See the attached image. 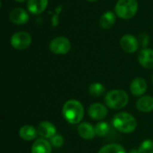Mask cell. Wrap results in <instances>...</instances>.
<instances>
[{
	"label": "cell",
	"instance_id": "cell-1",
	"mask_svg": "<svg viewBox=\"0 0 153 153\" xmlns=\"http://www.w3.org/2000/svg\"><path fill=\"white\" fill-rule=\"evenodd\" d=\"M63 116L65 119L73 125H76L82 121L84 116V108L82 103L75 100H70L63 106Z\"/></svg>",
	"mask_w": 153,
	"mask_h": 153
},
{
	"label": "cell",
	"instance_id": "cell-2",
	"mask_svg": "<svg viewBox=\"0 0 153 153\" xmlns=\"http://www.w3.org/2000/svg\"><path fill=\"white\" fill-rule=\"evenodd\" d=\"M112 124L117 131L124 134L133 133L137 127L136 119L131 114L126 112H119L116 114L113 117Z\"/></svg>",
	"mask_w": 153,
	"mask_h": 153
},
{
	"label": "cell",
	"instance_id": "cell-3",
	"mask_svg": "<svg viewBox=\"0 0 153 153\" xmlns=\"http://www.w3.org/2000/svg\"><path fill=\"white\" fill-rule=\"evenodd\" d=\"M129 101V97L125 91L113 90L105 96L106 105L112 109H121L125 108Z\"/></svg>",
	"mask_w": 153,
	"mask_h": 153
},
{
	"label": "cell",
	"instance_id": "cell-4",
	"mask_svg": "<svg viewBox=\"0 0 153 153\" xmlns=\"http://www.w3.org/2000/svg\"><path fill=\"white\" fill-rule=\"evenodd\" d=\"M138 11L137 0H118L115 6L116 14L122 19L133 18Z\"/></svg>",
	"mask_w": 153,
	"mask_h": 153
},
{
	"label": "cell",
	"instance_id": "cell-5",
	"mask_svg": "<svg viewBox=\"0 0 153 153\" xmlns=\"http://www.w3.org/2000/svg\"><path fill=\"white\" fill-rule=\"evenodd\" d=\"M49 49L56 55L67 54L71 49V42L65 37H57L53 39L49 43Z\"/></svg>",
	"mask_w": 153,
	"mask_h": 153
},
{
	"label": "cell",
	"instance_id": "cell-6",
	"mask_svg": "<svg viewBox=\"0 0 153 153\" xmlns=\"http://www.w3.org/2000/svg\"><path fill=\"white\" fill-rule=\"evenodd\" d=\"M31 43V36L26 31L15 32L11 38V45L17 50L26 49Z\"/></svg>",
	"mask_w": 153,
	"mask_h": 153
},
{
	"label": "cell",
	"instance_id": "cell-7",
	"mask_svg": "<svg viewBox=\"0 0 153 153\" xmlns=\"http://www.w3.org/2000/svg\"><path fill=\"white\" fill-rule=\"evenodd\" d=\"M120 46L125 52L134 53L139 48V41L134 36L126 34L120 39Z\"/></svg>",
	"mask_w": 153,
	"mask_h": 153
},
{
	"label": "cell",
	"instance_id": "cell-8",
	"mask_svg": "<svg viewBox=\"0 0 153 153\" xmlns=\"http://www.w3.org/2000/svg\"><path fill=\"white\" fill-rule=\"evenodd\" d=\"M9 19L13 23L21 25V24H25L26 22H28L30 16L27 11H25L24 9L21 7H16V8H13L10 12Z\"/></svg>",
	"mask_w": 153,
	"mask_h": 153
},
{
	"label": "cell",
	"instance_id": "cell-9",
	"mask_svg": "<svg viewBox=\"0 0 153 153\" xmlns=\"http://www.w3.org/2000/svg\"><path fill=\"white\" fill-rule=\"evenodd\" d=\"M88 114L94 120H101L108 115L107 108L100 103H93L89 107Z\"/></svg>",
	"mask_w": 153,
	"mask_h": 153
},
{
	"label": "cell",
	"instance_id": "cell-10",
	"mask_svg": "<svg viewBox=\"0 0 153 153\" xmlns=\"http://www.w3.org/2000/svg\"><path fill=\"white\" fill-rule=\"evenodd\" d=\"M38 134L45 139H51L55 134H56V126L48 121L40 122L37 128Z\"/></svg>",
	"mask_w": 153,
	"mask_h": 153
},
{
	"label": "cell",
	"instance_id": "cell-11",
	"mask_svg": "<svg viewBox=\"0 0 153 153\" xmlns=\"http://www.w3.org/2000/svg\"><path fill=\"white\" fill-rule=\"evenodd\" d=\"M138 61L142 66L147 69H153V49L143 48L139 52Z\"/></svg>",
	"mask_w": 153,
	"mask_h": 153
},
{
	"label": "cell",
	"instance_id": "cell-12",
	"mask_svg": "<svg viewBox=\"0 0 153 153\" xmlns=\"http://www.w3.org/2000/svg\"><path fill=\"white\" fill-rule=\"evenodd\" d=\"M147 90V83L144 79L138 77L132 81L130 84V91L134 96H142Z\"/></svg>",
	"mask_w": 153,
	"mask_h": 153
},
{
	"label": "cell",
	"instance_id": "cell-13",
	"mask_svg": "<svg viewBox=\"0 0 153 153\" xmlns=\"http://www.w3.org/2000/svg\"><path fill=\"white\" fill-rule=\"evenodd\" d=\"M48 4V0H29L27 7L30 13L40 14L46 10Z\"/></svg>",
	"mask_w": 153,
	"mask_h": 153
},
{
	"label": "cell",
	"instance_id": "cell-14",
	"mask_svg": "<svg viewBox=\"0 0 153 153\" xmlns=\"http://www.w3.org/2000/svg\"><path fill=\"white\" fill-rule=\"evenodd\" d=\"M51 145L45 138L37 139L31 147V153H51Z\"/></svg>",
	"mask_w": 153,
	"mask_h": 153
},
{
	"label": "cell",
	"instance_id": "cell-15",
	"mask_svg": "<svg viewBox=\"0 0 153 153\" xmlns=\"http://www.w3.org/2000/svg\"><path fill=\"white\" fill-rule=\"evenodd\" d=\"M78 134L82 139L91 140L96 135L94 127L90 123H82L78 126Z\"/></svg>",
	"mask_w": 153,
	"mask_h": 153
},
{
	"label": "cell",
	"instance_id": "cell-16",
	"mask_svg": "<svg viewBox=\"0 0 153 153\" xmlns=\"http://www.w3.org/2000/svg\"><path fill=\"white\" fill-rule=\"evenodd\" d=\"M136 108L141 112H152L153 110V98L152 96H143L136 102Z\"/></svg>",
	"mask_w": 153,
	"mask_h": 153
},
{
	"label": "cell",
	"instance_id": "cell-17",
	"mask_svg": "<svg viewBox=\"0 0 153 153\" xmlns=\"http://www.w3.org/2000/svg\"><path fill=\"white\" fill-rule=\"evenodd\" d=\"M37 134L38 131L30 125H25L19 130V135L24 141H32L37 137Z\"/></svg>",
	"mask_w": 153,
	"mask_h": 153
},
{
	"label": "cell",
	"instance_id": "cell-18",
	"mask_svg": "<svg viewBox=\"0 0 153 153\" xmlns=\"http://www.w3.org/2000/svg\"><path fill=\"white\" fill-rule=\"evenodd\" d=\"M116 22V14L112 11L104 13L100 19V25L102 29H110Z\"/></svg>",
	"mask_w": 153,
	"mask_h": 153
},
{
	"label": "cell",
	"instance_id": "cell-19",
	"mask_svg": "<svg viewBox=\"0 0 153 153\" xmlns=\"http://www.w3.org/2000/svg\"><path fill=\"white\" fill-rule=\"evenodd\" d=\"M99 153H126L125 149L120 145L117 143H111L103 146Z\"/></svg>",
	"mask_w": 153,
	"mask_h": 153
},
{
	"label": "cell",
	"instance_id": "cell-20",
	"mask_svg": "<svg viewBox=\"0 0 153 153\" xmlns=\"http://www.w3.org/2000/svg\"><path fill=\"white\" fill-rule=\"evenodd\" d=\"M89 92L91 96L94 97H100L105 92V87L103 84L100 82H94L90 85L89 87Z\"/></svg>",
	"mask_w": 153,
	"mask_h": 153
},
{
	"label": "cell",
	"instance_id": "cell-21",
	"mask_svg": "<svg viewBox=\"0 0 153 153\" xmlns=\"http://www.w3.org/2000/svg\"><path fill=\"white\" fill-rule=\"evenodd\" d=\"M94 129H95L96 135L100 136V137H103V136H106L108 134L110 128H109V126H108V123H106V122H100V123L96 124V126H94Z\"/></svg>",
	"mask_w": 153,
	"mask_h": 153
},
{
	"label": "cell",
	"instance_id": "cell-22",
	"mask_svg": "<svg viewBox=\"0 0 153 153\" xmlns=\"http://www.w3.org/2000/svg\"><path fill=\"white\" fill-rule=\"evenodd\" d=\"M138 153H153V141L145 140L138 149Z\"/></svg>",
	"mask_w": 153,
	"mask_h": 153
},
{
	"label": "cell",
	"instance_id": "cell-23",
	"mask_svg": "<svg viewBox=\"0 0 153 153\" xmlns=\"http://www.w3.org/2000/svg\"><path fill=\"white\" fill-rule=\"evenodd\" d=\"M50 143L54 147L56 148H60L63 146L64 144V138L62 135L60 134H55L51 139H50Z\"/></svg>",
	"mask_w": 153,
	"mask_h": 153
},
{
	"label": "cell",
	"instance_id": "cell-24",
	"mask_svg": "<svg viewBox=\"0 0 153 153\" xmlns=\"http://www.w3.org/2000/svg\"><path fill=\"white\" fill-rule=\"evenodd\" d=\"M16 2H18V3H22V2H24L25 0H15Z\"/></svg>",
	"mask_w": 153,
	"mask_h": 153
},
{
	"label": "cell",
	"instance_id": "cell-25",
	"mask_svg": "<svg viewBox=\"0 0 153 153\" xmlns=\"http://www.w3.org/2000/svg\"><path fill=\"white\" fill-rule=\"evenodd\" d=\"M88 1H90V2H94V1H97V0H88Z\"/></svg>",
	"mask_w": 153,
	"mask_h": 153
},
{
	"label": "cell",
	"instance_id": "cell-26",
	"mask_svg": "<svg viewBox=\"0 0 153 153\" xmlns=\"http://www.w3.org/2000/svg\"><path fill=\"white\" fill-rule=\"evenodd\" d=\"M152 82H153V77H152Z\"/></svg>",
	"mask_w": 153,
	"mask_h": 153
}]
</instances>
